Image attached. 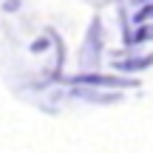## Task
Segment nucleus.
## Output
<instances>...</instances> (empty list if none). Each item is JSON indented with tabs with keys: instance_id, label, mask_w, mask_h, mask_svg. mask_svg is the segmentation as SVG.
Masks as SVG:
<instances>
[{
	"instance_id": "nucleus-1",
	"label": "nucleus",
	"mask_w": 153,
	"mask_h": 153,
	"mask_svg": "<svg viewBox=\"0 0 153 153\" xmlns=\"http://www.w3.org/2000/svg\"><path fill=\"white\" fill-rule=\"evenodd\" d=\"M74 85H97V88H136V79H128V76H116V74H97V71H85L71 76Z\"/></svg>"
},
{
	"instance_id": "nucleus-2",
	"label": "nucleus",
	"mask_w": 153,
	"mask_h": 153,
	"mask_svg": "<svg viewBox=\"0 0 153 153\" xmlns=\"http://www.w3.org/2000/svg\"><path fill=\"white\" fill-rule=\"evenodd\" d=\"M88 60H91V65H97V60H99V23H94L91 34H88L85 54H82V65H88Z\"/></svg>"
},
{
	"instance_id": "nucleus-3",
	"label": "nucleus",
	"mask_w": 153,
	"mask_h": 153,
	"mask_svg": "<svg viewBox=\"0 0 153 153\" xmlns=\"http://www.w3.org/2000/svg\"><path fill=\"white\" fill-rule=\"evenodd\" d=\"M153 65V54H145V57H128V60H119L116 62V71H125V74H131V71H145V68H150Z\"/></svg>"
},
{
	"instance_id": "nucleus-4",
	"label": "nucleus",
	"mask_w": 153,
	"mask_h": 153,
	"mask_svg": "<svg viewBox=\"0 0 153 153\" xmlns=\"http://www.w3.org/2000/svg\"><path fill=\"white\" fill-rule=\"evenodd\" d=\"M145 40H153V23H148V26H139L136 34H131V43H145Z\"/></svg>"
},
{
	"instance_id": "nucleus-5",
	"label": "nucleus",
	"mask_w": 153,
	"mask_h": 153,
	"mask_svg": "<svg viewBox=\"0 0 153 153\" xmlns=\"http://www.w3.org/2000/svg\"><path fill=\"white\" fill-rule=\"evenodd\" d=\"M148 20H153V3H148L145 9H139L136 14H133V23H136V26H145Z\"/></svg>"
},
{
	"instance_id": "nucleus-6",
	"label": "nucleus",
	"mask_w": 153,
	"mask_h": 153,
	"mask_svg": "<svg viewBox=\"0 0 153 153\" xmlns=\"http://www.w3.org/2000/svg\"><path fill=\"white\" fill-rule=\"evenodd\" d=\"M48 48V40H37V43H31V51L34 54H40V51H45Z\"/></svg>"
}]
</instances>
